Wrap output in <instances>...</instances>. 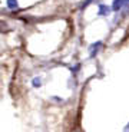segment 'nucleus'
Segmentation results:
<instances>
[{
    "mask_svg": "<svg viewBox=\"0 0 129 132\" xmlns=\"http://www.w3.org/2000/svg\"><path fill=\"white\" fill-rule=\"evenodd\" d=\"M102 47V42H96V43H93L92 46H90V56H95L96 53H98V50Z\"/></svg>",
    "mask_w": 129,
    "mask_h": 132,
    "instance_id": "nucleus-1",
    "label": "nucleus"
},
{
    "mask_svg": "<svg viewBox=\"0 0 129 132\" xmlns=\"http://www.w3.org/2000/svg\"><path fill=\"white\" fill-rule=\"evenodd\" d=\"M123 3H125V0H113L112 3V10L113 12H118L123 7Z\"/></svg>",
    "mask_w": 129,
    "mask_h": 132,
    "instance_id": "nucleus-2",
    "label": "nucleus"
},
{
    "mask_svg": "<svg viewBox=\"0 0 129 132\" xmlns=\"http://www.w3.org/2000/svg\"><path fill=\"white\" fill-rule=\"evenodd\" d=\"M110 12V7L105 6V4H100L99 6V12H98V14L99 16H105V14H108Z\"/></svg>",
    "mask_w": 129,
    "mask_h": 132,
    "instance_id": "nucleus-3",
    "label": "nucleus"
},
{
    "mask_svg": "<svg viewBox=\"0 0 129 132\" xmlns=\"http://www.w3.org/2000/svg\"><path fill=\"white\" fill-rule=\"evenodd\" d=\"M6 3H7V7L12 9V10L17 9V6H19V4H17V0H7Z\"/></svg>",
    "mask_w": 129,
    "mask_h": 132,
    "instance_id": "nucleus-4",
    "label": "nucleus"
},
{
    "mask_svg": "<svg viewBox=\"0 0 129 132\" xmlns=\"http://www.w3.org/2000/svg\"><path fill=\"white\" fill-rule=\"evenodd\" d=\"M33 86H40V78H35L33 79Z\"/></svg>",
    "mask_w": 129,
    "mask_h": 132,
    "instance_id": "nucleus-5",
    "label": "nucleus"
}]
</instances>
